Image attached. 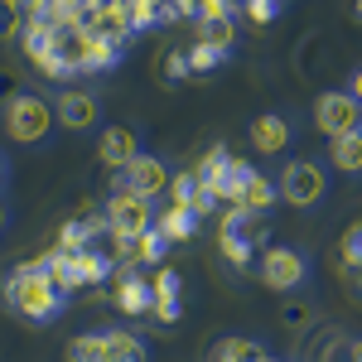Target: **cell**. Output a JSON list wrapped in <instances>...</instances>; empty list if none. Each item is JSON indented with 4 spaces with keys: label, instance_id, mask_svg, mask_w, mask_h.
<instances>
[{
    "label": "cell",
    "instance_id": "obj_1",
    "mask_svg": "<svg viewBox=\"0 0 362 362\" xmlns=\"http://www.w3.org/2000/svg\"><path fill=\"white\" fill-rule=\"evenodd\" d=\"M0 300L15 309V314H25L29 324L54 319L58 305H63V295H58L54 276H49V271H39L34 261H25V266H20L10 280H0Z\"/></svg>",
    "mask_w": 362,
    "mask_h": 362
},
{
    "label": "cell",
    "instance_id": "obj_2",
    "mask_svg": "<svg viewBox=\"0 0 362 362\" xmlns=\"http://www.w3.org/2000/svg\"><path fill=\"white\" fill-rule=\"evenodd\" d=\"M49 131H54V112H49L44 97L20 92V97L5 107V136L15 140V145H34V140H44Z\"/></svg>",
    "mask_w": 362,
    "mask_h": 362
},
{
    "label": "cell",
    "instance_id": "obj_3",
    "mask_svg": "<svg viewBox=\"0 0 362 362\" xmlns=\"http://www.w3.org/2000/svg\"><path fill=\"white\" fill-rule=\"evenodd\" d=\"M155 227V213H150V198L140 194H126V189H112V203H107V232L116 242L126 237H140Z\"/></svg>",
    "mask_w": 362,
    "mask_h": 362
},
{
    "label": "cell",
    "instance_id": "obj_4",
    "mask_svg": "<svg viewBox=\"0 0 362 362\" xmlns=\"http://www.w3.org/2000/svg\"><path fill=\"white\" fill-rule=\"evenodd\" d=\"M358 121H362V102L353 97V92H324V97L314 102V126H319L329 140L358 131Z\"/></svg>",
    "mask_w": 362,
    "mask_h": 362
},
{
    "label": "cell",
    "instance_id": "obj_5",
    "mask_svg": "<svg viewBox=\"0 0 362 362\" xmlns=\"http://www.w3.org/2000/svg\"><path fill=\"white\" fill-rule=\"evenodd\" d=\"M169 184H174V179H169L165 160H155V155H136L131 165L116 174V189H126V194H140V198H160Z\"/></svg>",
    "mask_w": 362,
    "mask_h": 362
},
{
    "label": "cell",
    "instance_id": "obj_6",
    "mask_svg": "<svg viewBox=\"0 0 362 362\" xmlns=\"http://www.w3.org/2000/svg\"><path fill=\"white\" fill-rule=\"evenodd\" d=\"M280 194L290 208H314L319 198H324V169L314 165V160H300V165H290L280 174Z\"/></svg>",
    "mask_w": 362,
    "mask_h": 362
},
{
    "label": "cell",
    "instance_id": "obj_7",
    "mask_svg": "<svg viewBox=\"0 0 362 362\" xmlns=\"http://www.w3.org/2000/svg\"><path fill=\"white\" fill-rule=\"evenodd\" d=\"M261 280L271 285V290H295V285H305V256L295 247H271L261 256Z\"/></svg>",
    "mask_w": 362,
    "mask_h": 362
},
{
    "label": "cell",
    "instance_id": "obj_8",
    "mask_svg": "<svg viewBox=\"0 0 362 362\" xmlns=\"http://www.w3.org/2000/svg\"><path fill=\"white\" fill-rule=\"evenodd\" d=\"M136 131L131 126H112V131H102V140H97V160H102V169H112V174H121V169L136 160Z\"/></svg>",
    "mask_w": 362,
    "mask_h": 362
},
{
    "label": "cell",
    "instance_id": "obj_9",
    "mask_svg": "<svg viewBox=\"0 0 362 362\" xmlns=\"http://www.w3.org/2000/svg\"><path fill=\"white\" fill-rule=\"evenodd\" d=\"M54 116H58L63 131H92L97 126V97L92 92H63Z\"/></svg>",
    "mask_w": 362,
    "mask_h": 362
},
{
    "label": "cell",
    "instance_id": "obj_10",
    "mask_svg": "<svg viewBox=\"0 0 362 362\" xmlns=\"http://www.w3.org/2000/svg\"><path fill=\"white\" fill-rule=\"evenodd\" d=\"M112 305L121 309V314H150V305H155L150 280H140L136 271H121L116 285H112Z\"/></svg>",
    "mask_w": 362,
    "mask_h": 362
},
{
    "label": "cell",
    "instance_id": "obj_11",
    "mask_svg": "<svg viewBox=\"0 0 362 362\" xmlns=\"http://www.w3.org/2000/svg\"><path fill=\"white\" fill-rule=\"evenodd\" d=\"M54 49L58 58H63V68L68 73H87V58H92V34H87L83 25H68L54 34Z\"/></svg>",
    "mask_w": 362,
    "mask_h": 362
},
{
    "label": "cell",
    "instance_id": "obj_12",
    "mask_svg": "<svg viewBox=\"0 0 362 362\" xmlns=\"http://www.w3.org/2000/svg\"><path fill=\"white\" fill-rule=\"evenodd\" d=\"M251 145H256L261 155H280V150L290 145V121H285V116H256V121H251Z\"/></svg>",
    "mask_w": 362,
    "mask_h": 362
},
{
    "label": "cell",
    "instance_id": "obj_13",
    "mask_svg": "<svg viewBox=\"0 0 362 362\" xmlns=\"http://www.w3.org/2000/svg\"><path fill=\"white\" fill-rule=\"evenodd\" d=\"M92 237H97V218H92V213H78L73 223H63V232H58L54 251H63V256H73V251H87V247H92Z\"/></svg>",
    "mask_w": 362,
    "mask_h": 362
},
{
    "label": "cell",
    "instance_id": "obj_14",
    "mask_svg": "<svg viewBox=\"0 0 362 362\" xmlns=\"http://www.w3.org/2000/svg\"><path fill=\"white\" fill-rule=\"evenodd\" d=\"M198 44H208V49H218V54H232V44H237V20L232 15H218V20H198Z\"/></svg>",
    "mask_w": 362,
    "mask_h": 362
},
{
    "label": "cell",
    "instance_id": "obj_15",
    "mask_svg": "<svg viewBox=\"0 0 362 362\" xmlns=\"http://www.w3.org/2000/svg\"><path fill=\"white\" fill-rule=\"evenodd\" d=\"M155 227H160V237H165V242H189V237H194V227H198V218L184 208V203H169L165 213L155 218Z\"/></svg>",
    "mask_w": 362,
    "mask_h": 362
},
{
    "label": "cell",
    "instance_id": "obj_16",
    "mask_svg": "<svg viewBox=\"0 0 362 362\" xmlns=\"http://www.w3.org/2000/svg\"><path fill=\"white\" fill-rule=\"evenodd\" d=\"M276 198H280V184H271L266 174H256L247 189L237 194V203H232V208H247V213H266V208H271Z\"/></svg>",
    "mask_w": 362,
    "mask_h": 362
},
{
    "label": "cell",
    "instance_id": "obj_17",
    "mask_svg": "<svg viewBox=\"0 0 362 362\" xmlns=\"http://www.w3.org/2000/svg\"><path fill=\"white\" fill-rule=\"evenodd\" d=\"M334 169H343V174H362V131H348V136L334 140Z\"/></svg>",
    "mask_w": 362,
    "mask_h": 362
},
{
    "label": "cell",
    "instance_id": "obj_18",
    "mask_svg": "<svg viewBox=\"0 0 362 362\" xmlns=\"http://www.w3.org/2000/svg\"><path fill=\"white\" fill-rule=\"evenodd\" d=\"M338 266H343L348 276L362 280V223H353L343 237H338Z\"/></svg>",
    "mask_w": 362,
    "mask_h": 362
},
{
    "label": "cell",
    "instance_id": "obj_19",
    "mask_svg": "<svg viewBox=\"0 0 362 362\" xmlns=\"http://www.w3.org/2000/svg\"><path fill=\"white\" fill-rule=\"evenodd\" d=\"M68 362H112L107 353V334H83L68 343Z\"/></svg>",
    "mask_w": 362,
    "mask_h": 362
},
{
    "label": "cell",
    "instance_id": "obj_20",
    "mask_svg": "<svg viewBox=\"0 0 362 362\" xmlns=\"http://www.w3.org/2000/svg\"><path fill=\"white\" fill-rule=\"evenodd\" d=\"M218 358L223 362H266V348L256 338H223L218 343Z\"/></svg>",
    "mask_w": 362,
    "mask_h": 362
},
{
    "label": "cell",
    "instance_id": "obj_21",
    "mask_svg": "<svg viewBox=\"0 0 362 362\" xmlns=\"http://www.w3.org/2000/svg\"><path fill=\"white\" fill-rule=\"evenodd\" d=\"M107 353H112V362H145V343L126 329H116V334H107Z\"/></svg>",
    "mask_w": 362,
    "mask_h": 362
},
{
    "label": "cell",
    "instance_id": "obj_22",
    "mask_svg": "<svg viewBox=\"0 0 362 362\" xmlns=\"http://www.w3.org/2000/svg\"><path fill=\"white\" fill-rule=\"evenodd\" d=\"M150 295H155V300H179V271L160 266V271L150 276Z\"/></svg>",
    "mask_w": 362,
    "mask_h": 362
},
{
    "label": "cell",
    "instance_id": "obj_23",
    "mask_svg": "<svg viewBox=\"0 0 362 362\" xmlns=\"http://www.w3.org/2000/svg\"><path fill=\"white\" fill-rule=\"evenodd\" d=\"M218 247H223V256L232 261V266H247V261H251V242H247V237H232V232H218Z\"/></svg>",
    "mask_w": 362,
    "mask_h": 362
},
{
    "label": "cell",
    "instance_id": "obj_24",
    "mask_svg": "<svg viewBox=\"0 0 362 362\" xmlns=\"http://www.w3.org/2000/svg\"><path fill=\"white\" fill-rule=\"evenodd\" d=\"M184 58H189V73H208V68H218V63H223V54H218V49H208V44H194Z\"/></svg>",
    "mask_w": 362,
    "mask_h": 362
},
{
    "label": "cell",
    "instance_id": "obj_25",
    "mask_svg": "<svg viewBox=\"0 0 362 362\" xmlns=\"http://www.w3.org/2000/svg\"><path fill=\"white\" fill-rule=\"evenodd\" d=\"M116 44H107V39H97V34H92V58H87V73H97V68H112L116 63Z\"/></svg>",
    "mask_w": 362,
    "mask_h": 362
},
{
    "label": "cell",
    "instance_id": "obj_26",
    "mask_svg": "<svg viewBox=\"0 0 362 362\" xmlns=\"http://www.w3.org/2000/svg\"><path fill=\"white\" fill-rule=\"evenodd\" d=\"M155 73H160V78H184V73H189V58L174 54V49H165V54L155 58Z\"/></svg>",
    "mask_w": 362,
    "mask_h": 362
},
{
    "label": "cell",
    "instance_id": "obj_27",
    "mask_svg": "<svg viewBox=\"0 0 362 362\" xmlns=\"http://www.w3.org/2000/svg\"><path fill=\"white\" fill-rule=\"evenodd\" d=\"M242 10H247V20H251L256 29H266L271 20H276V0H247Z\"/></svg>",
    "mask_w": 362,
    "mask_h": 362
},
{
    "label": "cell",
    "instance_id": "obj_28",
    "mask_svg": "<svg viewBox=\"0 0 362 362\" xmlns=\"http://www.w3.org/2000/svg\"><path fill=\"white\" fill-rule=\"evenodd\" d=\"M20 34H25V15H15V10L0 5V39L10 44V39H20Z\"/></svg>",
    "mask_w": 362,
    "mask_h": 362
},
{
    "label": "cell",
    "instance_id": "obj_29",
    "mask_svg": "<svg viewBox=\"0 0 362 362\" xmlns=\"http://www.w3.org/2000/svg\"><path fill=\"white\" fill-rule=\"evenodd\" d=\"M309 319H314V309H309V305H295V309H285V319H280V324H285V329H305Z\"/></svg>",
    "mask_w": 362,
    "mask_h": 362
},
{
    "label": "cell",
    "instance_id": "obj_30",
    "mask_svg": "<svg viewBox=\"0 0 362 362\" xmlns=\"http://www.w3.org/2000/svg\"><path fill=\"white\" fill-rule=\"evenodd\" d=\"M150 314H155L160 324H174V319H179V300H155V305H150Z\"/></svg>",
    "mask_w": 362,
    "mask_h": 362
},
{
    "label": "cell",
    "instance_id": "obj_31",
    "mask_svg": "<svg viewBox=\"0 0 362 362\" xmlns=\"http://www.w3.org/2000/svg\"><path fill=\"white\" fill-rule=\"evenodd\" d=\"M15 97H20V87H15V78H10V73H0V102L10 107Z\"/></svg>",
    "mask_w": 362,
    "mask_h": 362
},
{
    "label": "cell",
    "instance_id": "obj_32",
    "mask_svg": "<svg viewBox=\"0 0 362 362\" xmlns=\"http://www.w3.org/2000/svg\"><path fill=\"white\" fill-rule=\"evenodd\" d=\"M348 362H362V338L353 343V348H348Z\"/></svg>",
    "mask_w": 362,
    "mask_h": 362
},
{
    "label": "cell",
    "instance_id": "obj_33",
    "mask_svg": "<svg viewBox=\"0 0 362 362\" xmlns=\"http://www.w3.org/2000/svg\"><path fill=\"white\" fill-rule=\"evenodd\" d=\"M348 92H353V97L362 102V68H358V78H353V87H348Z\"/></svg>",
    "mask_w": 362,
    "mask_h": 362
},
{
    "label": "cell",
    "instance_id": "obj_34",
    "mask_svg": "<svg viewBox=\"0 0 362 362\" xmlns=\"http://www.w3.org/2000/svg\"><path fill=\"white\" fill-rule=\"evenodd\" d=\"M0 5H5V10H25L29 0H0Z\"/></svg>",
    "mask_w": 362,
    "mask_h": 362
},
{
    "label": "cell",
    "instance_id": "obj_35",
    "mask_svg": "<svg viewBox=\"0 0 362 362\" xmlns=\"http://www.w3.org/2000/svg\"><path fill=\"white\" fill-rule=\"evenodd\" d=\"M227 5H232V15H237V10H242V5H247V0H227Z\"/></svg>",
    "mask_w": 362,
    "mask_h": 362
},
{
    "label": "cell",
    "instance_id": "obj_36",
    "mask_svg": "<svg viewBox=\"0 0 362 362\" xmlns=\"http://www.w3.org/2000/svg\"><path fill=\"white\" fill-rule=\"evenodd\" d=\"M0 227H5V208H0Z\"/></svg>",
    "mask_w": 362,
    "mask_h": 362
},
{
    "label": "cell",
    "instance_id": "obj_37",
    "mask_svg": "<svg viewBox=\"0 0 362 362\" xmlns=\"http://www.w3.org/2000/svg\"><path fill=\"white\" fill-rule=\"evenodd\" d=\"M0 179H5V165H0Z\"/></svg>",
    "mask_w": 362,
    "mask_h": 362
},
{
    "label": "cell",
    "instance_id": "obj_38",
    "mask_svg": "<svg viewBox=\"0 0 362 362\" xmlns=\"http://www.w3.org/2000/svg\"><path fill=\"white\" fill-rule=\"evenodd\" d=\"M358 15H362V0H358Z\"/></svg>",
    "mask_w": 362,
    "mask_h": 362
},
{
    "label": "cell",
    "instance_id": "obj_39",
    "mask_svg": "<svg viewBox=\"0 0 362 362\" xmlns=\"http://www.w3.org/2000/svg\"><path fill=\"white\" fill-rule=\"evenodd\" d=\"M266 362H280V358H266Z\"/></svg>",
    "mask_w": 362,
    "mask_h": 362
}]
</instances>
